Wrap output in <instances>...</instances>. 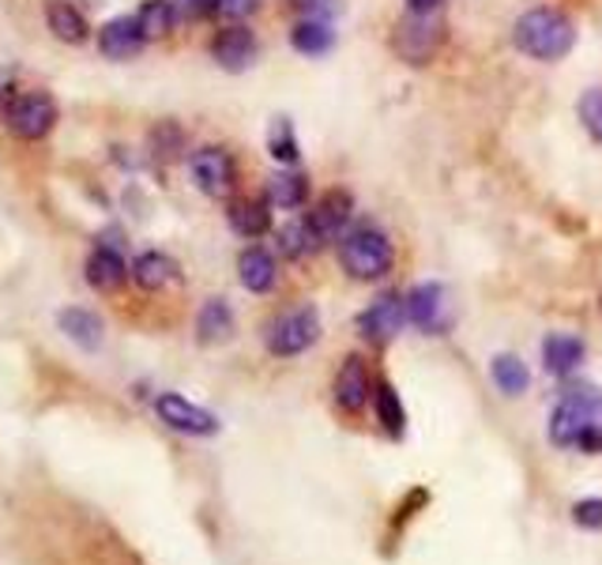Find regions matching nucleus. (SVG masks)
<instances>
[{
	"label": "nucleus",
	"instance_id": "obj_12",
	"mask_svg": "<svg viewBox=\"0 0 602 565\" xmlns=\"http://www.w3.org/2000/svg\"><path fill=\"white\" fill-rule=\"evenodd\" d=\"M212 57L218 61V68L245 72L257 61V34H252L249 26H226V31L215 34Z\"/></svg>",
	"mask_w": 602,
	"mask_h": 565
},
{
	"label": "nucleus",
	"instance_id": "obj_13",
	"mask_svg": "<svg viewBox=\"0 0 602 565\" xmlns=\"http://www.w3.org/2000/svg\"><path fill=\"white\" fill-rule=\"evenodd\" d=\"M335 404L346 415H358L369 404V370L358 354H351L340 366V373H335Z\"/></svg>",
	"mask_w": 602,
	"mask_h": 565
},
{
	"label": "nucleus",
	"instance_id": "obj_29",
	"mask_svg": "<svg viewBox=\"0 0 602 565\" xmlns=\"http://www.w3.org/2000/svg\"><path fill=\"white\" fill-rule=\"evenodd\" d=\"M268 151L276 162H298V136H294V125H290V117H276V125H271L268 132Z\"/></svg>",
	"mask_w": 602,
	"mask_h": 565
},
{
	"label": "nucleus",
	"instance_id": "obj_10",
	"mask_svg": "<svg viewBox=\"0 0 602 565\" xmlns=\"http://www.w3.org/2000/svg\"><path fill=\"white\" fill-rule=\"evenodd\" d=\"M154 412H159L162 423H166L170 430H178V434H189V437L218 434V418L212 412H204V407L189 404V399L178 396V392H162V396L154 399Z\"/></svg>",
	"mask_w": 602,
	"mask_h": 565
},
{
	"label": "nucleus",
	"instance_id": "obj_30",
	"mask_svg": "<svg viewBox=\"0 0 602 565\" xmlns=\"http://www.w3.org/2000/svg\"><path fill=\"white\" fill-rule=\"evenodd\" d=\"M577 114H580L583 129L591 132V140L602 143V87H591V90H583V98H580Z\"/></svg>",
	"mask_w": 602,
	"mask_h": 565
},
{
	"label": "nucleus",
	"instance_id": "obj_23",
	"mask_svg": "<svg viewBox=\"0 0 602 565\" xmlns=\"http://www.w3.org/2000/svg\"><path fill=\"white\" fill-rule=\"evenodd\" d=\"M45 20H50V31L57 34L61 42H72V45L87 42V20L68 0H50V4H45Z\"/></svg>",
	"mask_w": 602,
	"mask_h": 565
},
{
	"label": "nucleus",
	"instance_id": "obj_9",
	"mask_svg": "<svg viewBox=\"0 0 602 565\" xmlns=\"http://www.w3.org/2000/svg\"><path fill=\"white\" fill-rule=\"evenodd\" d=\"M189 170H193V181L200 193L223 200L234 193L237 185V167H234V154L226 148H204L189 159Z\"/></svg>",
	"mask_w": 602,
	"mask_h": 565
},
{
	"label": "nucleus",
	"instance_id": "obj_35",
	"mask_svg": "<svg viewBox=\"0 0 602 565\" xmlns=\"http://www.w3.org/2000/svg\"><path fill=\"white\" fill-rule=\"evenodd\" d=\"M577 449L580 452H591V457H599V452H602V426H595V430L583 434L580 441H577Z\"/></svg>",
	"mask_w": 602,
	"mask_h": 565
},
{
	"label": "nucleus",
	"instance_id": "obj_38",
	"mask_svg": "<svg viewBox=\"0 0 602 565\" xmlns=\"http://www.w3.org/2000/svg\"><path fill=\"white\" fill-rule=\"evenodd\" d=\"M599 309H602V295H599Z\"/></svg>",
	"mask_w": 602,
	"mask_h": 565
},
{
	"label": "nucleus",
	"instance_id": "obj_11",
	"mask_svg": "<svg viewBox=\"0 0 602 565\" xmlns=\"http://www.w3.org/2000/svg\"><path fill=\"white\" fill-rule=\"evenodd\" d=\"M351 215H354V200L346 189H332V193H324L321 200L313 204V212H309V226L316 231V238L321 245L327 242H340L343 231L351 226Z\"/></svg>",
	"mask_w": 602,
	"mask_h": 565
},
{
	"label": "nucleus",
	"instance_id": "obj_33",
	"mask_svg": "<svg viewBox=\"0 0 602 565\" xmlns=\"http://www.w3.org/2000/svg\"><path fill=\"white\" fill-rule=\"evenodd\" d=\"M290 8L298 12V20H321V23H327L343 4H340V0H290Z\"/></svg>",
	"mask_w": 602,
	"mask_h": 565
},
{
	"label": "nucleus",
	"instance_id": "obj_37",
	"mask_svg": "<svg viewBox=\"0 0 602 565\" xmlns=\"http://www.w3.org/2000/svg\"><path fill=\"white\" fill-rule=\"evenodd\" d=\"M444 0H407V12H441Z\"/></svg>",
	"mask_w": 602,
	"mask_h": 565
},
{
	"label": "nucleus",
	"instance_id": "obj_15",
	"mask_svg": "<svg viewBox=\"0 0 602 565\" xmlns=\"http://www.w3.org/2000/svg\"><path fill=\"white\" fill-rule=\"evenodd\" d=\"M57 324H61V332H65L68 340L76 343V348H84V351H98V348H103V340H106L103 317L90 313V309H79V306L61 309Z\"/></svg>",
	"mask_w": 602,
	"mask_h": 565
},
{
	"label": "nucleus",
	"instance_id": "obj_1",
	"mask_svg": "<svg viewBox=\"0 0 602 565\" xmlns=\"http://www.w3.org/2000/svg\"><path fill=\"white\" fill-rule=\"evenodd\" d=\"M513 42L519 53H527L531 61H542V65H553L577 42V26H572L569 15L561 8H531L524 12L513 26Z\"/></svg>",
	"mask_w": 602,
	"mask_h": 565
},
{
	"label": "nucleus",
	"instance_id": "obj_5",
	"mask_svg": "<svg viewBox=\"0 0 602 565\" xmlns=\"http://www.w3.org/2000/svg\"><path fill=\"white\" fill-rule=\"evenodd\" d=\"M316 340H321V313H316V306L287 309V313L268 324V335H264L268 351L279 354V359H294V354L313 348Z\"/></svg>",
	"mask_w": 602,
	"mask_h": 565
},
{
	"label": "nucleus",
	"instance_id": "obj_16",
	"mask_svg": "<svg viewBox=\"0 0 602 565\" xmlns=\"http://www.w3.org/2000/svg\"><path fill=\"white\" fill-rule=\"evenodd\" d=\"M237 279H241V287L252 290V295H268L279 279L276 257H271L268 249H260V245H249V249L237 257Z\"/></svg>",
	"mask_w": 602,
	"mask_h": 565
},
{
	"label": "nucleus",
	"instance_id": "obj_34",
	"mask_svg": "<svg viewBox=\"0 0 602 565\" xmlns=\"http://www.w3.org/2000/svg\"><path fill=\"white\" fill-rule=\"evenodd\" d=\"M572 521H577L580 527H591V532H599V527H602V501L599 498L577 501V505H572Z\"/></svg>",
	"mask_w": 602,
	"mask_h": 565
},
{
	"label": "nucleus",
	"instance_id": "obj_7",
	"mask_svg": "<svg viewBox=\"0 0 602 565\" xmlns=\"http://www.w3.org/2000/svg\"><path fill=\"white\" fill-rule=\"evenodd\" d=\"M4 121L20 140H42V136H50L53 125H57V106H53V98L45 95V90H31V95L12 98Z\"/></svg>",
	"mask_w": 602,
	"mask_h": 565
},
{
	"label": "nucleus",
	"instance_id": "obj_14",
	"mask_svg": "<svg viewBox=\"0 0 602 565\" xmlns=\"http://www.w3.org/2000/svg\"><path fill=\"white\" fill-rule=\"evenodd\" d=\"M143 31H140V20L136 15H121V20H109L103 26V34H98V50H103V57L109 61H129L136 53L143 50Z\"/></svg>",
	"mask_w": 602,
	"mask_h": 565
},
{
	"label": "nucleus",
	"instance_id": "obj_19",
	"mask_svg": "<svg viewBox=\"0 0 602 565\" xmlns=\"http://www.w3.org/2000/svg\"><path fill=\"white\" fill-rule=\"evenodd\" d=\"M583 362V340L569 332H550L542 340V366L546 373H553V377H569L572 370H577Z\"/></svg>",
	"mask_w": 602,
	"mask_h": 565
},
{
	"label": "nucleus",
	"instance_id": "obj_24",
	"mask_svg": "<svg viewBox=\"0 0 602 565\" xmlns=\"http://www.w3.org/2000/svg\"><path fill=\"white\" fill-rule=\"evenodd\" d=\"M230 226L234 234H241V238H260V234L271 231V212L264 200H237L230 207Z\"/></svg>",
	"mask_w": 602,
	"mask_h": 565
},
{
	"label": "nucleus",
	"instance_id": "obj_21",
	"mask_svg": "<svg viewBox=\"0 0 602 565\" xmlns=\"http://www.w3.org/2000/svg\"><path fill=\"white\" fill-rule=\"evenodd\" d=\"M290 45H294L301 57H324L335 45V31L332 23H321V20H298L294 31H290Z\"/></svg>",
	"mask_w": 602,
	"mask_h": 565
},
{
	"label": "nucleus",
	"instance_id": "obj_31",
	"mask_svg": "<svg viewBox=\"0 0 602 565\" xmlns=\"http://www.w3.org/2000/svg\"><path fill=\"white\" fill-rule=\"evenodd\" d=\"M151 148H154V154H162V159H173V154L185 148V132H181L173 121H162L159 129L151 132Z\"/></svg>",
	"mask_w": 602,
	"mask_h": 565
},
{
	"label": "nucleus",
	"instance_id": "obj_28",
	"mask_svg": "<svg viewBox=\"0 0 602 565\" xmlns=\"http://www.w3.org/2000/svg\"><path fill=\"white\" fill-rule=\"evenodd\" d=\"M373 404H377L380 426H385L391 437H404V430H407V412H404V404H399L396 392H391L388 385H380L377 392H373Z\"/></svg>",
	"mask_w": 602,
	"mask_h": 565
},
{
	"label": "nucleus",
	"instance_id": "obj_8",
	"mask_svg": "<svg viewBox=\"0 0 602 565\" xmlns=\"http://www.w3.org/2000/svg\"><path fill=\"white\" fill-rule=\"evenodd\" d=\"M404 321H410L407 298H399L396 290H388V295L373 298V302L358 313V332L366 335L369 343L385 348V343H391L399 332H404Z\"/></svg>",
	"mask_w": 602,
	"mask_h": 565
},
{
	"label": "nucleus",
	"instance_id": "obj_6",
	"mask_svg": "<svg viewBox=\"0 0 602 565\" xmlns=\"http://www.w3.org/2000/svg\"><path fill=\"white\" fill-rule=\"evenodd\" d=\"M407 317L426 335H449L452 328V298L444 282H418L407 295Z\"/></svg>",
	"mask_w": 602,
	"mask_h": 565
},
{
	"label": "nucleus",
	"instance_id": "obj_26",
	"mask_svg": "<svg viewBox=\"0 0 602 565\" xmlns=\"http://www.w3.org/2000/svg\"><path fill=\"white\" fill-rule=\"evenodd\" d=\"M136 20H140V31L143 39H166L173 31V23H178V12H173L170 0H143V8L136 12Z\"/></svg>",
	"mask_w": 602,
	"mask_h": 565
},
{
	"label": "nucleus",
	"instance_id": "obj_4",
	"mask_svg": "<svg viewBox=\"0 0 602 565\" xmlns=\"http://www.w3.org/2000/svg\"><path fill=\"white\" fill-rule=\"evenodd\" d=\"M391 45H396V53L407 65L415 68L430 65L444 45V8L441 12H407L404 20L396 23Z\"/></svg>",
	"mask_w": 602,
	"mask_h": 565
},
{
	"label": "nucleus",
	"instance_id": "obj_18",
	"mask_svg": "<svg viewBox=\"0 0 602 565\" xmlns=\"http://www.w3.org/2000/svg\"><path fill=\"white\" fill-rule=\"evenodd\" d=\"M84 276L95 290H117L125 279L132 276V271H129V264H125V257L114 249V245H98V249L87 257Z\"/></svg>",
	"mask_w": 602,
	"mask_h": 565
},
{
	"label": "nucleus",
	"instance_id": "obj_32",
	"mask_svg": "<svg viewBox=\"0 0 602 565\" xmlns=\"http://www.w3.org/2000/svg\"><path fill=\"white\" fill-rule=\"evenodd\" d=\"M178 20H212L223 15V0H170Z\"/></svg>",
	"mask_w": 602,
	"mask_h": 565
},
{
	"label": "nucleus",
	"instance_id": "obj_25",
	"mask_svg": "<svg viewBox=\"0 0 602 565\" xmlns=\"http://www.w3.org/2000/svg\"><path fill=\"white\" fill-rule=\"evenodd\" d=\"M276 242H279L282 257H290V260H301V257H309V253L321 249V238H316V231L309 226V218H294V223H287L276 234Z\"/></svg>",
	"mask_w": 602,
	"mask_h": 565
},
{
	"label": "nucleus",
	"instance_id": "obj_17",
	"mask_svg": "<svg viewBox=\"0 0 602 565\" xmlns=\"http://www.w3.org/2000/svg\"><path fill=\"white\" fill-rule=\"evenodd\" d=\"M234 335V309L226 298H207L196 313V340L204 348H215V343H226Z\"/></svg>",
	"mask_w": 602,
	"mask_h": 565
},
{
	"label": "nucleus",
	"instance_id": "obj_36",
	"mask_svg": "<svg viewBox=\"0 0 602 565\" xmlns=\"http://www.w3.org/2000/svg\"><path fill=\"white\" fill-rule=\"evenodd\" d=\"M260 0H223V15H249L257 12Z\"/></svg>",
	"mask_w": 602,
	"mask_h": 565
},
{
	"label": "nucleus",
	"instance_id": "obj_27",
	"mask_svg": "<svg viewBox=\"0 0 602 565\" xmlns=\"http://www.w3.org/2000/svg\"><path fill=\"white\" fill-rule=\"evenodd\" d=\"M490 373H494V385L505 392V396H519V392H527V385H531V373H527V366L516 354H497Z\"/></svg>",
	"mask_w": 602,
	"mask_h": 565
},
{
	"label": "nucleus",
	"instance_id": "obj_20",
	"mask_svg": "<svg viewBox=\"0 0 602 565\" xmlns=\"http://www.w3.org/2000/svg\"><path fill=\"white\" fill-rule=\"evenodd\" d=\"M132 279L140 290H162L178 279V260L166 257V253H143L132 264Z\"/></svg>",
	"mask_w": 602,
	"mask_h": 565
},
{
	"label": "nucleus",
	"instance_id": "obj_2",
	"mask_svg": "<svg viewBox=\"0 0 602 565\" xmlns=\"http://www.w3.org/2000/svg\"><path fill=\"white\" fill-rule=\"evenodd\" d=\"M391 260H396L391 242H388L385 231H377V226H358V231H351L340 242V264L346 268V276L351 279L369 282V279L388 276Z\"/></svg>",
	"mask_w": 602,
	"mask_h": 565
},
{
	"label": "nucleus",
	"instance_id": "obj_22",
	"mask_svg": "<svg viewBox=\"0 0 602 565\" xmlns=\"http://www.w3.org/2000/svg\"><path fill=\"white\" fill-rule=\"evenodd\" d=\"M309 200V178L294 174V170H282L268 181V204L282 207V212H298L301 204Z\"/></svg>",
	"mask_w": 602,
	"mask_h": 565
},
{
	"label": "nucleus",
	"instance_id": "obj_3",
	"mask_svg": "<svg viewBox=\"0 0 602 565\" xmlns=\"http://www.w3.org/2000/svg\"><path fill=\"white\" fill-rule=\"evenodd\" d=\"M595 426H602V392L569 388L550 415V441L561 445V449H577L580 437L595 430Z\"/></svg>",
	"mask_w": 602,
	"mask_h": 565
}]
</instances>
